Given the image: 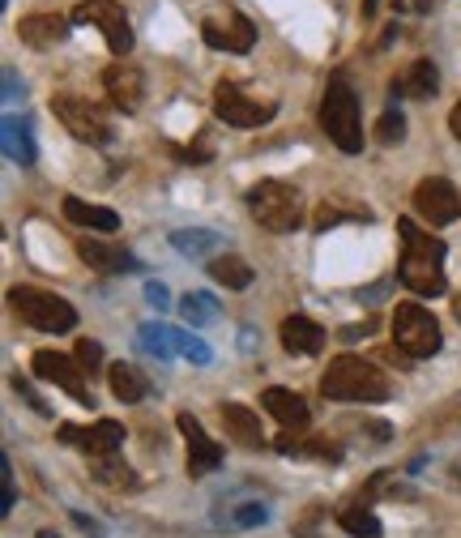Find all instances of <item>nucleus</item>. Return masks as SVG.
I'll return each instance as SVG.
<instances>
[{
    "instance_id": "1",
    "label": "nucleus",
    "mask_w": 461,
    "mask_h": 538,
    "mask_svg": "<svg viewBox=\"0 0 461 538\" xmlns=\"http://www.w3.org/2000/svg\"><path fill=\"white\" fill-rule=\"evenodd\" d=\"M397 235H402L397 278H402L415 295H444V244L436 235L419 231L410 218H397Z\"/></svg>"
},
{
    "instance_id": "2",
    "label": "nucleus",
    "mask_w": 461,
    "mask_h": 538,
    "mask_svg": "<svg viewBox=\"0 0 461 538\" xmlns=\"http://www.w3.org/2000/svg\"><path fill=\"white\" fill-rule=\"evenodd\" d=\"M321 393L333 402H385L393 385L376 363L359 359V355H338V359H329V368L321 376Z\"/></svg>"
},
{
    "instance_id": "3",
    "label": "nucleus",
    "mask_w": 461,
    "mask_h": 538,
    "mask_svg": "<svg viewBox=\"0 0 461 538\" xmlns=\"http://www.w3.org/2000/svg\"><path fill=\"white\" fill-rule=\"evenodd\" d=\"M321 129L342 154H359L363 150V124H359V99L346 73H333L321 99Z\"/></svg>"
},
{
    "instance_id": "4",
    "label": "nucleus",
    "mask_w": 461,
    "mask_h": 538,
    "mask_svg": "<svg viewBox=\"0 0 461 538\" xmlns=\"http://www.w3.org/2000/svg\"><path fill=\"white\" fill-rule=\"evenodd\" d=\"M248 210L265 231H274V235H286V231H295L299 223H304V197L282 180L252 184L248 188Z\"/></svg>"
},
{
    "instance_id": "5",
    "label": "nucleus",
    "mask_w": 461,
    "mask_h": 538,
    "mask_svg": "<svg viewBox=\"0 0 461 538\" xmlns=\"http://www.w3.org/2000/svg\"><path fill=\"white\" fill-rule=\"evenodd\" d=\"M9 304H13V312H18L26 325L43 329V334H69V329L77 325V308L69 304V299L52 295V291L13 287V291H9Z\"/></svg>"
},
{
    "instance_id": "6",
    "label": "nucleus",
    "mask_w": 461,
    "mask_h": 538,
    "mask_svg": "<svg viewBox=\"0 0 461 538\" xmlns=\"http://www.w3.org/2000/svg\"><path fill=\"white\" fill-rule=\"evenodd\" d=\"M393 338L410 359H432L440 351V321L423 304H397L393 312Z\"/></svg>"
},
{
    "instance_id": "7",
    "label": "nucleus",
    "mask_w": 461,
    "mask_h": 538,
    "mask_svg": "<svg viewBox=\"0 0 461 538\" xmlns=\"http://www.w3.org/2000/svg\"><path fill=\"white\" fill-rule=\"evenodd\" d=\"M52 112H56V120L65 124L77 141H90V146H107V141H111V124H107V116L90 99H77V94H56Z\"/></svg>"
},
{
    "instance_id": "8",
    "label": "nucleus",
    "mask_w": 461,
    "mask_h": 538,
    "mask_svg": "<svg viewBox=\"0 0 461 538\" xmlns=\"http://www.w3.org/2000/svg\"><path fill=\"white\" fill-rule=\"evenodd\" d=\"M73 22H94L116 56L133 52V26H129V13H124L120 0H82V5L73 9Z\"/></svg>"
},
{
    "instance_id": "9",
    "label": "nucleus",
    "mask_w": 461,
    "mask_h": 538,
    "mask_svg": "<svg viewBox=\"0 0 461 538\" xmlns=\"http://www.w3.org/2000/svg\"><path fill=\"white\" fill-rule=\"evenodd\" d=\"M278 103H261V99H248L244 90H235L231 82H218L214 90V116L222 124H235V129H261L265 120H274Z\"/></svg>"
},
{
    "instance_id": "10",
    "label": "nucleus",
    "mask_w": 461,
    "mask_h": 538,
    "mask_svg": "<svg viewBox=\"0 0 461 538\" xmlns=\"http://www.w3.org/2000/svg\"><path fill=\"white\" fill-rule=\"evenodd\" d=\"M30 368H35V376H39V381L56 385V389H65L73 402H82V406H94L90 389H86V368H82V363H77V359L60 355V351H35V359H30Z\"/></svg>"
},
{
    "instance_id": "11",
    "label": "nucleus",
    "mask_w": 461,
    "mask_h": 538,
    "mask_svg": "<svg viewBox=\"0 0 461 538\" xmlns=\"http://www.w3.org/2000/svg\"><path fill=\"white\" fill-rule=\"evenodd\" d=\"M415 214L423 218V223H432V227H449L461 218V193L449 184V180H419L415 188Z\"/></svg>"
},
{
    "instance_id": "12",
    "label": "nucleus",
    "mask_w": 461,
    "mask_h": 538,
    "mask_svg": "<svg viewBox=\"0 0 461 538\" xmlns=\"http://www.w3.org/2000/svg\"><path fill=\"white\" fill-rule=\"evenodd\" d=\"M60 440H65V445L86 449L90 457H111V453H120V445H124V423H116V419H99L90 427L60 423Z\"/></svg>"
},
{
    "instance_id": "13",
    "label": "nucleus",
    "mask_w": 461,
    "mask_h": 538,
    "mask_svg": "<svg viewBox=\"0 0 461 538\" xmlns=\"http://www.w3.org/2000/svg\"><path fill=\"white\" fill-rule=\"evenodd\" d=\"M201 39L210 43L214 52L244 56V52H252V43H257V30H252V22L244 18V13H227V18H210V22H205Z\"/></svg>"
},
{
    "instance_id": "14",
    "label": "nucleus",
    "mask_w": 461,
    "mask_h": 538,
    "mask_svg": "<svg viewBox=\"0 0 461 538\" xmlns=\"http://www.w3.org/2000/svg\"><path fill=\"white\" fill-rule=\"evenodd\" d=\"M77 257H82L90 269H103V274H137L141 261L129 248L111 244V240H94V235H82L77 240Z\"/></svg>"
},
{
    "instance_id": "15",
    "label": "nucleus",
    "mask_w": 461,
    "mask_h": 538,
    "mask_svg": "<svg viewBox=\"0 0 461 538\" xmlns=\"http://www.w3.org/2000/svg\"><path fill=\"white\" fill-rule=\"evenodd\" d=\"M176 427L188 440V474H193V479H201V474H210V470L222 466V445H214V440L205 436V427L193 415H176Z\"/></svg>"
},
{
    "instance_id": "16",
    "label": "nucleus",
    "mask_w": 461,
    "mask_h": 538,
    "mask_svg": "<svg viewBox=\"0 0 461 538\" xmlns=\"http://www.w3.org/2000/svg\"><path fill=\"white\" fill-rule=\"evenodd\" d=\"M103 90H107V99L120 107V112H137L141 99H146V77H141V69L133 65H111L103 73Z\"/></svg>"
},
{
    "instance_id": "17",
    "label": "nucleus",
    "mask_w": 461,
    "mask_h": 538,
    "mask_svg": "<svg viewBox=\"0 0 461 538\" xmlns=\"http://www.w3.org/2000/svg\"><path fill=\"white\" fill-rule=\"evenodd\" d=\"M18 35L26 47H35V52H47V47L65 43L69 35V18L65 13H26L18 22Z\"/></svg>"
},
{
    "instance_id": "18",
    "label": "nucleus",
    "mask_w": 461,
    "mask_h": 538,
    "mask_svg": "<svg viewBox=\"0 0 461 538\" xmlns=\"http://www.w3.org/2000/svg\"><path fill=\"white\" fill-rule=\"evenodd\" d=\"M325 338L329 334L316 321H308V316H286V321H282V346L291 355H321Z\"/></svg>"
},
{
    "instance_id": "19",
    "label": "nucleus",
    "mask_w": 461,
    "mask_h": 538,
    "mask_svg": "<svg viewBox=\"0 0 461 538\" xmlns=\"http://www.w3.org/2000/svg\"><path fill=\"white\" fill-rule=\"evenodd\" d=\"M261 406L274 415L278 423H286V427H308V419H312V410H308V402L299 398L295 389H265L261 393Z\"/></svg>"
},
{
    "instance_id": "20",
    "label": "nucleus",
    "mask_w": 461,
    "mask_h": 538,
    "mask_svg": "<svg viewBox=\"0 0 461 538\" xmlns=\"http://www.w3.org/2000/svg\"><path fill=\"white\" fill-rule=\"evenodd\" d=\"M0 146H5L9 163H18V167L35 163V137H30V120L5 116V124H0Z\"/></svg>"
},
{
    "instance_id": "21",
    "label": "nucleus",
    "mask_w": 461,
    "mask_h": 538,
    "mask_svg": "<svg viewBox=\"0 0 461 538\" xmlns=\"http://www.w3.org/2000/svg\"><path fill=\"white\" fill-rule=\"evenodd\" d=\"M222 423H227V436H231V440H240L244 449H261V445H265L261 419L252 415L244 402H227V406H222Z\"/></svg>"
},
{
    "instance_id": "22",
    "label": "nucleus",
    "mask_w": 461,
    "mask_h": 538,
    "mask_svg": "<svg viewBox=\"0 0 461 538\" xmlns=\"http://www.w3.org/2000/svg\"><path fill=\"white\" fill-rule=\"evenodd\" d=\"M436 90H440V73L432 60H415V65L393 82V94H406V99H432Z\"/></svg>"
},
{
    "instance_id": "23",
    "label": "nucleus",
    "mask_w": 461,
    "mask_h": 538,
    "mask_svg": "<svg viewBox=\"0 0 461 538\" xmlns=\"http://www.w3.org/2000/svg\"><path fill=\"white\" fill-rule=\"evenodd\" d=\"M65 218L77 227H90V231H116L120 227V214L116 210H107V205H90L82 197H65Z\"/></svg>"
},
{
    "instance_id": "24",
    "label": "nucleus",
    "mask_w": 461,
    "mask_h": 538,
    "mask_svg": "<svg viewBox=\"0 0 461 538\" xmlns=\"http://www.w3.org/2000/svg\"><path fill=\"white\" fill-rule=\"evenodd\" d=\"M107 381H111V393H116L120 402H141V398L150 393L146 372H137L133 363H111V368H107Z\"/></svg>"
},
{
    "instance_id": "25",
    "label": "nucleus",
    "mask_w": 461,
    "mask_h": 538,
    "mask_svg": "<svg viewBox=\"0 0 461 538\" xmlns=\"http://www.w3.org/2000/svg\"><path fill=\"white\" fill-rule=\"evenodd\" d=\"M137 346L146 355L154 359H171V355H180V346H176V329H167V325H158V321H146L137 329Z\"/></svg>"
},
{
    "instance_id": "26",
    "label": "nucleus",
    "mask_w": 461,
    "mask_h": 538,
    "mask_svg": "<svg viewBox=\"0 0 461 538\" xmlns=\"http://www.w3.org/2000/svg\"><path fill=\"white\" fill-rule=\"evenodd\" d=\"M210 274H214V282H222L227 291H248L252 287V269H248V261L244 257H210Z\"/></svg>"
},
{
    "instance_id": "27",
    "label": "nucleus",
    "mask_w": 461,
    "mask_h": 538,
    "mask_svg": "<svg viewBox=\"0 0 461 538\" xmlns=\"http://www.w3.org/2000/svg\"><path fill=\"white\" fill-rule=\"evenodd\" d=\"M338 526L346 534H355V538H380L385 534V526H380V517L372 509H363V504H351V509H342L338 513Z\"/></svg>"
},
{
    "instance_id": "28",
    "label": "nucleus",
    "mask_w": 461,
    "mask_h": 538,
    "mask_svg": "<svg viewBox=\"0 0 461 538\" xmlns=\"http://www.w3.org/2000/svg\"><path fill=\"white\" fill-rule=\"evenodd\" d=\"M90 474H94V479H99L103 487H137L129 462H120L116 453H111V457H90Z\"/></svg>"
},
{
    "instance_id": "29",
    "label": "nucleus",
    "mask_w": 461,
    "mask_h": 538,
    "mask_svg": "<svg viewBox=\"0 0 461 538\" xmlns=\"http://www.w3.org/2000/svg\"><path fill=\"white\" fill-rule=\"evenodd\" d=\"M180 312H184V321L193 325V329L218 321V304H214V295H210V291H188V295L180 299Z\"/></svg>"
},
{
    "instance_id": "30",
    "label": "nucleus",
    "mask_w": 461,
    "mask_h": 538,
    "mask_svg": "<svg viewBox=\"0 0 461 538\" xmlns=\"http://www.w3.org/2000/svg\"><path fill=\"white\" fill-rule=\"evenodd\" d=\"M265 521H269V509L252 500V504H235V509H227L218 517V526L222 530H252V526H265Z\"/></svg>"
},
{
    "instance_id": "31",
    "label": "nucleus",
    "mask_w": 461,
    "mask_h": 538,
    "mask_svg": "<svg viewBox=\"0 0 461 538\" xmlns=\"http://www.w3.org/2000/svg\"><path fill=\"white\" fill-rule=\"evenodd\" d=\"M171 244H176L184 257H210V252L218 248V235L214 231H176Z\"/></svg>"
},
{
    "instance_id": "32",
    "label": "nucleus",
    "mask_w": 461,
    "mask_h": 538,
    "mask_svg": "<svg viewBox=\"0 0 461 538\" xmlns=\"http://www.w3.org/2000/svg\"><path fill=\"white\" fill-rule=\"evenodd\" d=\"M402 137H406V116L397 112V107H389V112L376 120V141L380 146H402Z\"/></svg>"
},
{
    "instance_id": "33",
    "label": "nucleus",
    "mask_w": 461,
    "mask_h": 538,
    "mask_svg": "<svg viewBox=\"0 0 461 538\" xmlns=\"http://www.w3.org/2000/svg\"><path fill=\"white\" fill-rule=\"evenodd\" d=\"M346 218H363V223H368V210H363V214H346V210H338V205H321V210H316V218H312V227H316V231H329V227L346 223Z\"/></svg>"
},
{
    "instance_id": "34",
    "label": "nucleus",
    "mask_w": 461,
    "mask_h": 538,
    "mask_svg": "<svg viewBox=\"0 0 461 538\" xmlns=\"http://www.w3.org/2000/svg\"><path fill=\"white\" fill-rule=\"evenodd\" d=\"M176 346H180V355H184V359H193V363H210V359H214V355H210V346L197 342V338H188L184 329H176Z\"/></svg>"
},
{
    "instance_id": "35",
    "label": "nucleus",
    "mask_w": 461,
    "mask_h": 538,
    "mask_svg": "<svg viewBox=\"0 0 461 538\" xmlns=\"http://www.w3.org/2000/svg\"><path fill=\"white\" fill-rule=\"evenodd\" d=\"M18 504V492H13V470H9V457H0V513H9Z\"/></svg>"
},
{
    "instance_id": "36",
    "label": "nucleus",
    "mask_w": 461,
    "mask_h": 538,
    "mask_svg": "<svg viewBox=\"0 0 461 538\" xmlns=\"http://www.w3.org/2000/svg\"><path fill=\"white\" fill-rule=\"evenodd\" d=\"M77 363H82V368L94 376V372H99V363H103V346L82 338V342H77Z\"/></svg>"
},
{
    "instance_id": "37",
    "label": "nucleus",
    "mask_w": 461,
    "mask_h": 538,
    "mask_svg": "<svg viewBox=\"0 0 461 538\" xmlns=\"http://www.w3.org/2000/svg\"><path fill=\"white\" fill-rule=\"evenodd\" d=\"M22 99V77L13 65H5V103H18Z\"/></svg>"
},
{
    "instance_id": "38",
    "label": "nucleus",
    "mask_w": 461,
    "mask_h": 538,
    "mask_svg": "<svg viewBox=\"0 0 461 538\" xmlns=\"http://www.w3.org/2000/svg\"><path fill=\"white\" fill-rule=\"evenodd\" d=\"M146 299H150V304H154L158 312H163V308L171 304V291L163 287V282H146Z\"/></svg>"
},
{
    "instance_id": "39",
    "label": "nucleus",
    "mask_w": 461,
    "mask_h": 538,
    "mask_svg": "<svg viewBox=\"0 0 461 538\" xmlns=\"http://www.w3.org/2000/svg\"><path fill=\"white\" fill-rule=\"evenodd\" d=\"M13 385H18V393H26V398H30V406H35L39 415H52V406H47V402L39 398V393H35V389H30V385L22 381V376H18V381H13Z\"/></svg>"
},
{
    "instance_id": "40",
    "label": "nucleus",
    "mask_w": 461,
    "mask_h": 538,
    "mask_svg": "<svg viewBox=\"0 0 461 538\" xmlns=\"http://www.w3.org/2000/svg\"><path fill=\"white\" fill-rule=\"evenodd\" d=\"M449 129H453V137L461 141V99H457V107L449 112Z\"/></svg>"
},
{
    "instance_id": "41",
    "label": "nucleus",
    "mask_w": 461,
    "mask_h": 538,
    "mask_svg": "<svg viewBox=\"0 0 461 538\" xmlns=\"http://www.w3.org/2000/svg\"><path fill=\"white\" fill-rule=\"evenodd\" d=\"M376 13V0H363V18H372Z\"/></svg>"
},
{
    "instance_id": "42",
    "label": "nucleus",
    "mask_w": 461,
    "mask_h": 538,
    "mask_svg": "<svg viewBox=\"0 0 461 538\" xmlns=\"http://www.w3.org/2000/svg\"><path fill=\"white\" fill-rule=\"evenodd\" d=\"M453 316H457V325H461V295L453 299Z\"/></svg>"
}]
</instances>
